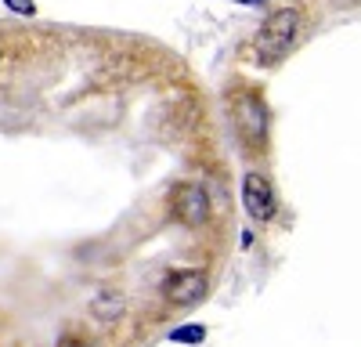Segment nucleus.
Listing matches in <instances>:
<instances>
[{
	"instance_id": "f257e3e1",
	"label": "nucleus",
	"mask_w": 361,
	"mask_h": 347,
	"mask_svg": "<svg viewBox=\"0 0 361 347\" xmlns=\"http://www.w3.org/2000/svg\"><path fill=\"white\" fill-rule=\"evenodd\" d=\"M300 33H304V15L296 8H279L271 11L260 29H257V40H253V51L260 58V66H279L282 58L296 47Z\"/></svg>"
},
{
	"instance_id": "f03ea898",
	"label": "nucleus",
	"mask_w": 361,
	"mask_h": 347,
	"mask_svg": "<svg viewBox=\"0 0 361 347\" xmlns=\"http://www.w3.org/2000/svg\"><path fill=\"white\" fill-rule=\"evenodd\" d=\"M231 123L238 130L246 145L253 149H264L267 145V134H271V112H267V102L257 87H246L231 98Z\"/></svg>"
},
{
	"instance_id": "7ed1b4c3",
	"label": "nucleus",
	"mask_w": 361,
	"mask_h": 347,
	"mask_svg": "<svg viewBox=\"0 0 361 347\" xmlns=\"http://www.w3.org/2000/svg\"><path fill=\"white\" fill-rule=\"evenodd\" d=\"M170 214L180 224H188V228L206 224L209 221V192H206V185H199V181H177L170 188Z\"/></svg>"
},
{
	"instance_id": "20e7f679",
	"label": "nucleus",
	"mask_w": 361,
	"mask_h": 347,
	"mask_svg": "<svg viewBox=\"0 0 361 347\" xmlns=\"http://www.w3.org/2000/svg\"><path fill=\"white\" fill-rule=\"evenodd\" d=\"M243 207L253 221L267 224V221H275L279 214V195H275V185H271L267 174L260 170H246V178H243Z\"/></svg>"
},
{
	"instance_id": "39448f33",
	"label": "nucleus",
	"mask_w": 361,
	"mask_h": 347,
	"mask_svg": "<svg viewBox=\"0 0 361 347\" xmlns=\"http://www.w3.org/2000/svg\"><path fill=\"white\" fill-rule=\"evenodd\" d=\"M206 289H209V282H206L202 272L180 268V272H170V275H166L163 297H166L170 304H177V308H192V304H199V300L206 297Z\"/></svg>"
},
{
	"instance_id": "423d86ee",
	"label": "nucleus",
	"mask_w": 361,
	"mask_h": 347,
	"mask_svg": "<svg viewBox=\"0 0 361 347\" xmlns=\"http://www.w3.org/2000/svg\"><path fill=\"white\" fill-rule=\"evenodd\" d=\"M127 311V300L123 293H116V289H98L94 297H90V318H98V322H119Z\"/></svg>"
},
{
	"instance_id": "0eeeda50",
	"label": "nucleus",
	"mask_w": 361,
	"mask_h": 347,
	"mask_svg": "<svg viewBox=\"0 0 361 347\" xmlns=\"http://www.w3.org/2000/svg\"><path fill=\"white\" fill-rule=\"evenodd\" d=\"M202 336H206L202 326H188V329H173L170 333V340H177V343H199Z\"/></svg>"
},
{
	"instance_id": "6e6552de",
	"label": "nucleus",
	"mask_w": 361,
	"mask_h": 347,
	"mask_svg": "<svg viewBox=\"0 0 361 347\" xmlns=\"http://www.w3.org/2000/svg\"><path fill=\"white\" fill-rule=\"evenodd\" d=\"M4 4H8L15 15H37V4H33V0H4Z\"/></svg>"
},
{
	"instance_id": "1a4fd4ad",
	"label": "nucleus",
	"mask_w": 361,
	"mask_h": 347,
	"mask_svg": "<svg viewBox=\"0 0 361 347\" xmlns=\"http://www.w3.org/2000/svg\"><path fill=\"white\" fill-rule=\"evenodd\" d=\"M54 347H90V340L87 336H76V333H66V336H58Z\"/></svg>"
},
{
	"instance_id": "9d476101",
	"label": "nucleus",
	"mask_w": 361,
	"mask_h": 347,
	"mask_svg": "<svg viewBox=\"0 0 361 347\" xmlns=\"http://www.w3.org/2000/svg\"><path fill=\"white\" fill-rule=\"evenodd\" d=\"M238 4H250V8H264V0H238Z\"/></svg>"
}]
</instances>
